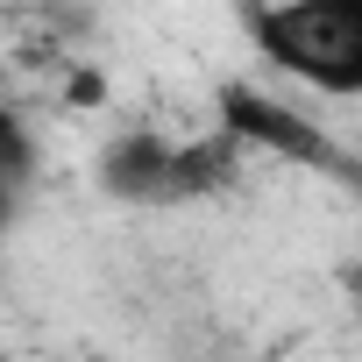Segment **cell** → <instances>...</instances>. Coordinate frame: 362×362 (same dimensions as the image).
I'll return each instance as SVG.
<instances>
[{
	"label": "cell",
	"mask_w": 362,
	"mask_h": 362,
	"mask_svg": "<svg viewBox=\"0 0 362 362\" xmlns=\"http://www.w3.org/2000/svg\"><path fill=\"white\" fill-rule=\"evenodd\" d=\"M256 57L327 100L362 93V0H242Z\"/></svg>",
	"instance_id": "6da1fadb"
},
{
	"label": "cell",
	"mask_w": 362,
	"mask_h": 362,
	"mask_svg": "<svg viewBox=\"0 0 362 362\" xmlns=\"http://www.w3.org/2000/svg\"><path fill=\"white\" fill-rule=\"evenodd\" d=\"M29 170H36V142H29V128L0 107V235L15 228V214H22V192H29Z\"/></svg>",
	"instance_id": "277c9868"
},
{
	"label": "cell",
	"mask_w": 362,
	"mask_h": 362,
	"mask_svg": "<svg viewBox=\"0 0 362 362\" xmlns=\"http://www.w3.org/2000/svg\"><path fill=\"white\" fill-rule=\"evenodd\" d=\"M214 114H221V135H228L235 149H270V156H291V163L341 170L334 142H327L298 107H284V100H270V93H256V86H242V78H228V86L214 93Z\"/></svg>",
	"instance_id": "3957f363"
},
{
	"label": "cell",
	"mask_w": 362,
	"mask_h": 362,
	"mask_svg": "<svg viewBox=\"0 0 362 362\" xmlns=\"http://www.w3.org/2000/svg\"><path fill=\"white\" fill-rule=\"evenodd\" d=\"M228 135L214 128V142H156V135H114L100 156V185L114 199H199L206 185H221L228 170Z\"/></svg>",
	"instance_id": "7a4b0ae2"
}]
</instances>
